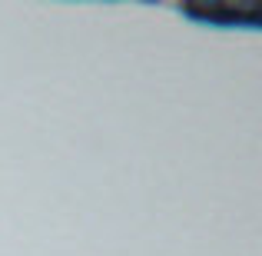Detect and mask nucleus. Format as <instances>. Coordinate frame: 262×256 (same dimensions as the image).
<instances>
[{"label":"nucleus","mask_w":262,"mask_h":256,"mask_svg":"<svg viewBox=\"0 0 262 256\" xmlns=\"http://www.w3.org/2000/svg\"><path fill=\"white\" fill-rule=\"evenodd\" d=\"M183 17L196 20V24H209V27H249L256 30L262 13L259 7H183Z\"/></svg>","instance_id":"obj_1"}]
</instances>
